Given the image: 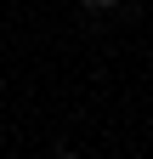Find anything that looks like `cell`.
I'll list each match as a JSON object with an SVG mask.
<instances>
[{"label":"cell","mask_w":153,"mask_h":159,"mask_svg":"<svg viewBox=\"0 0 153 159\" xmlns=\"http://www.w3.org/2000/svg\"><path fill=\"white\" fill-rule=\"evenodd\" d=\"M80 6H85V11H113L119 0H80Z\"/></svg>","instance_id":"6da1fadb"}]
</instances>
